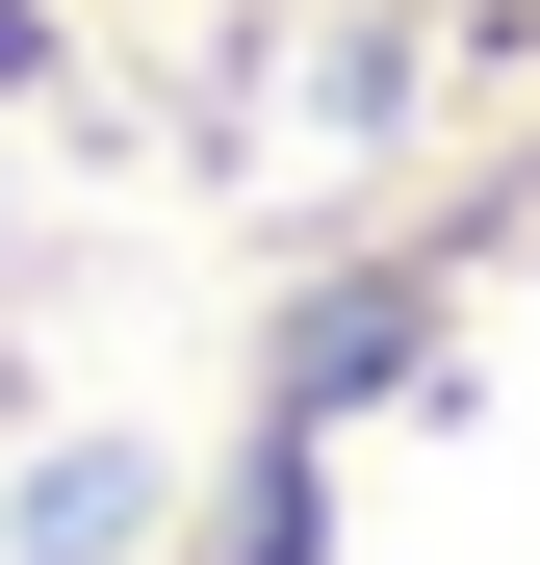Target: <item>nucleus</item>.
Masks as SVG:
<instances>
[{"label":"nucleus","instance_id":"nucleus-1","mask_svg":"<svg viewBox=\"0 0 540 565\" xmlns=\"http://www.w3.org/2000/svg\"><path fill=\"white\" fill-rule=\"evenodd\" d=\"M335 26H540V0H335Z\"/></svg>","mask_w":540,"mask_h":565}]
</instances>
